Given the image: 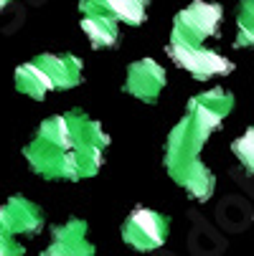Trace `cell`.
<instances>
[{
    "mask_svg": "<svg viewBox=\"0 0 254 256\" xmlns=\"http://www.w3.org/2000/svg\"><path fill=\"white\" fill-rule=\"evenodd\" d=\"M23 158L36 175L46 180H69V182L82 180L77 152H74V144H71L64 114L41 122L36 137L26 144Z\"/></svg>",
    "mask_w": 254,
    "mask_h": 256,
    "instance_id": "1",
    "label": "cell"
},
{
    "mask_svg": "<svg viewBox=\"0 0 254 256\" xmlns=\"http://www.w3.org/2000/svg\"><path fill=\"white\" fill-rule=\"evenodd\" d=\"M213 132L216 130L203 124L191 112H186V117L170 130L165 142V168L173 180H178L188 168H193L201 160V148L208 142Z\"/></svg>",
    "mask_w": 254,
    "mask_h": 256,
    "instance_id": "2",
    "label": "cell"
},
{
    "mask_svg": "<svg viewBox=\"0 0 254 256\" xmlns=\"http://www.w3.org/2000/svg\"><path fill=\"white\" fill-rule=\"evenodd\" d=\"M224 20V8L219 3H193L180 10L173 18V30H170V46H203L206 38L219 33V26Z\"/></svg>",
    "mask_w": 254,
    "mask_h": 256,
    "instance_id": "3",
    "label": "cell"
},
{
    "mask_svg": "<svg viewBox=\"0 0 254 256\" xmlns=\"http://www.w3.org/2000/svg\"><path fill=\"white\" fill-rule=\"evenodd\" d=\"M170 218L150 208H135L122 224V241L135 251H155L168 241Z\"/></svg>",
    "mask_w": 254,
    "mask_h": 256,
    "instance_id": "4",
    "label": "cell"
},
{
    "mask_svg": "<svg viewBox=\"0 0 254 256\" xmlns=\"http://www.w3.org/2000/svg\"><path fill=\"white\" fill-rule=\"evenodd\" d=\"M168 56L178 68L188 71V74L198 82L213 79V76H229L234 71V61L226 56L216 54L213 48L206 46H170L168 44Z\"/></svg>",
    "mask_w": 254,
    "mask_h": 256,
    "instance_id": "5",
    "label": "cell"
},
{
    "mask_svg": "<svg viewBox=\"0 0 254 256\" xmlns=\"http://www.w3.org/2000/svg\"><path fill=\"white\" fill-rule=\"evenodd\" d=\"M165 71L158 61L153 58H140V61H132L127 66V76H125V84H122V92L145 102V104H155L160 92L165 89Z\"/></svg>",
    "mask_w": 254,
    "mask_h": 256,
    "instance_id": "6",
    "label": "cell"
},
{
    "mask_svg": "<svg viewBox=\"0 0 254 256\" xmlns=\"http://www.w3.org/2000/svg\"><path fill=\"white\" fill-rule=\"evenodd\" d=\"M44 226V210L23 196H13L0 206V231L18 238L31 236Z\"/></svg>",
    "mask_w": 254,
    "mask_h": 256,
    "instance_id": "7",
    "label": "cell"
},
{
    "mask_svg": "<svg viewBox=\"0 0 254 256\" xmlns=\"http://www.w3.org/2000/svg\"><path fill=\"white\" fill-rule=\"evenodd\" d=\"M148 6L150 0H79V10L82 16H110L117 23L125 26H142L148 20Z\"/></svg>",
    "mask_w": 254,
    "mask_h": 256,
    "instance_id": "8",
    "label": "cell"
},
{
    "mask_svg": "<svg viewBox=\"0 0 254 256\" xmlns=\"http://www.w3.org/2000/svg\"><path fill=\"white\" fill-rule=\"evenodd\" d=\"M46 256H92L94 246L87 241V221L69 218L64 226L51 231V244L44 251Z\"/></svg>",
    "mask_w": 254,
    "mask_h": 256,
    "instance_id": "9",
    "label": "cell"
},
{
    "mask_svg": "<svg viewBox=\"0 0 254 256\" xmlns=\"http://www.w3.org/2000/svg\"><path fill=\"white\" fill-rule=\"evenodd\" d=\"M234 109V94L226 89H208L203 94H196L188 102V112L196 114L203 124H208L211 130H219V124L231 114Z\"/></svg>",
    "mask_w": 254,
    "mask_h": 256,
    "instance_id": "10",
    "label": "cell"
},
{
    "mask_svg": "<svg viewBox=\"0 0 254 256\" xmlns=\"http://www.w3.org/2000/svg\"><path fill=\"white\" fill-rule=\"evenodd\" d=\"M33 61L49 74L54 89L66 92V89H74V86L82 82V68H84V64H82L74 54H61V56H59V54H41V56H36Z\"/></svg>",
    "mask_w": 254,
    "mask_h": 256,
    "instance_id": "11",
    "label": "cell"
},
{
    "mask_svg": "<svg viewBox=\"0 0 254 256\" xmlns=\"http://www.w3.org/2000/svg\"><path fill=\"white\" fill-rule=\"evenodd\" d=\"M13 79H16V89H18L21 94H26V96L36 99V102H44V99H46V94L54 89V84H51L49 74H46V71H44L39 64H36V61L21 64V66L16 68Z\"/></svg>",
    "mask_w": 254,
    "mask_h": 256,
    "instance_id": "12",
    "label": "cell"
},
{
    "mask_svg": "<svg viewBox=\"0 0 254 256\" xmlns=\"http://www.w3.org/2000/svg\"><path fill=\"white\" fill-rule=\"evenodd\" d=\"M82 30L89 38L92 48H115L120 41V23L110 16H84L82 18Z\"/></svg>",
    "mask_w": 254,
    "mask_h": 256,
    "instance_id": "13",
    "label": "cell"
},
{
    "mask_svg": "<svg viewBox=\"0 0 254 256\" xmlns=\"http://www.w3.org/2000/svg\"><path fill=\"white\" fill-rule=\"evenodd\" d=\"M178 186L183 188L193 200H208L211 196H213V188H216V178H213V172L198 160L193 168H188L183 175H180L178 180Z\"/></svg>",
    "mask_w": 254,
    "mask_h": 256,
    "instance_id": "14",
    "label": "cell"
},
{
    "mask_svg": "<svg viewBox=\"0 0 254 256\" xmlns=\"http://www.w3.org/2000/svg\"><path fill=\"white\" fill-rule=\"evenodd\" d=\"M236 48H254V0H241L236 8Z\"/></svg>",
    "mask_w": 254,
    "mask_h": 256,
    "instance_id": "15",
    "label": "cell"
},
{
    "mask_svg": "<svg viewBox=\"0 0 254 256\" xmlns=\"http://www.w3.org/2000/svg\"><path fill=\"white\" fill-rule=\"evenodd\" d=\"M231 152L236 155V160L241 162V168L254 178V127H249L241 137H236L231 142Z\"/></svg>",
    "mask_w": 254,
    "mask_h": 256,
    "instance_id": "16",
    "label": "cell"
},
{
    "mask_svg": "<svg viewBox=\"0 0 254 256\" xmlns=\"http://www.w3.org/2000/svg\"><path fill=\"white\" fill-rule=\"evenodd\" d=\"M23 251L26 248L18 244V238H13V236L0 231V256H21Z\"/></svg>",
    "mask_w": 254,
    "mask_h": 256,
    "instance_id": "17",
    "label": "cell"
},
{
    "mask_svg": "<svg viewBox=\"0 0 254 256\" xmlns=\"http://www.w3.org/2000/svg\"><path fill=\"white\" fill-rule=\"evenodd\" d=\"M11 3H13V0H0V10H6Z\"/></svg>",
    "mask_w": 254,
    "mask_h": 256,
    "instance_id": "18",
    "label": "cell"
}]
</instances>
